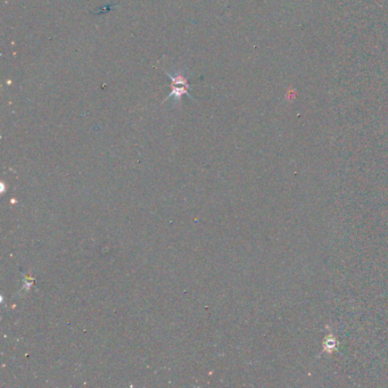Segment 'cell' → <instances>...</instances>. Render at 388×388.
<instances>
[{"label": "cell", "mask_w": 388, "mask_h": 388, "mask_svg": "<svg viewBox=\"0 0 388 388\" xmlns=\"http://www.w3.org/2000/svg\"><path fill=\"white\" fill-rule=\"evenodd\" d=\"M192 88H188V86H173L171 84V92L168 96L164 99V102H166L168 99H173L172 102V106H176V104H180L181 100H182L184 96H188L190 99H192L194 102H196V99L192 96L190 94Z\"/></svg>", "instance_id": "cell-1"}, {"label": "cell", "mask_w": 388, "mask_h": 388, "mask_svg": "<svg viewBox=\"0 0 388 388\" xmlns=\"http://www.w3.org/2000/svg\"><path fill=\"white\" fill-rule=\"evenodd\" d=\"M164 72L166 73L168 76L171 79V84L184 86H188V88H192V84L188 82V76L186 70H179V71L173 72V73L168 72L166 70H165Z\"/></svg>", "instance_id": "cell-2"}]
</instances>
